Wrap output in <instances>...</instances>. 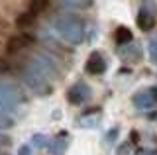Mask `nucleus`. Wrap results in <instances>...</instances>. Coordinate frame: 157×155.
<instances>
[{
	"instance_id": "f257e3e1",
	"label": "nucleus",
	"mask_w": 157,
	"mask_h": 155,
	"mask_svg": "<svg viewBox=\"0 0 157 155\" xmlns=\"http://www.w3.org/2000/svg\"><path fill=\"white\" fill-rule=\"evenodd\" d=\"M55 30L65 41L78 45L85 37V24L75 14H63L55 20Z\"/></svg>"
},
{
	"instance_id": "f03ea898",
	"label": "nucleus",
	"mask_w": 157,
	"mask_h": 155,
	"mask_svg": "<svg viewBox=\"0 0 157 155\" xmlns=\"http://www.w3.org/2000/svg\"><path fill=\"white\" fill-rule=\"evenodd\" d=\"M134 104L137 108H151V106L157 104V89H147L144 93L136 94Z\"/></svg>"
},
{
	"instance_id": "7ed1b4c3",
	"label": "nucleus",
	"mask_w": 157,
	"mask_h": 155,
	"mask_svg": "<svg viewBox=\"0 0 157 155\" xmlns=\"http://www.w3.org/2000/svg\"><path fill=\"white\" fill-rule=\"evenodd\" d=\"M29 43H33V37L28 36V33H20V36H14V37L8 40L6 51L8 53H18V51H22L26 45H29Z\"/></svg>"
},
{
	"instance_id": "20e7f679",
	"label": "nucleus",
	"mask_w": 157,
	"mask_h": 155,
	"mask_svg": "<svg viewBox=\"0 0 157 155\" xmlns=\"http://www.w3.org/2000/svg\"><path fill=\"white\" fill-rule=\"evenodd\" d=\"M88 96H90V89H88L85 83H77L69 90V100H71L73 104H82L85 100H88Z\"/></svg>"
},
{
	"instance_id": "39448f33",
	"label": "nucleus",
	"mask_w": 157,
	"mask_h": 155,
	"mask_svg": "<svg viewBox=\"0 0 157 155\" xmlns=\"http://www.w3.org/2000/svg\"><path fill=\"white\" fill-rule=\"evenodd\" d=\"M86 71L90 73V75H102V73L106 71L104 57H102L100 53H92V55L88 57V61H86Z\"/></svg>"
},
{
	"instance_id": "423d86ee",
	"label": "nucleus",
	"mask_w": 157,
	"mask_h": 155,
	"mask_svg": "<svg viewBox=\"0 0 157 155\" xmlns=\"http://www.w3.org/2000/svg\"><path fill=\"white\" fill-rule=\"evenodd\" d=\"M137 28L140 30H144V32H149L151 28L155 26V16L151 14L149 10H145V8H141L140 14H137Z\"/></svg>"
},
{
	"instance_id": "0eeeda50",
	"label": "nucleus",
	"mask_w": 157,
	"mask_h": 155,
	"mask_svg": "<svg viewBox=\"0 0 157 155\" xmlns=\"http://www.w3.org/2000/svg\"><path fill=\"white\" fill-rule=\"evenodd\" d=\"M114 40H116V43L118 45H128V43H132V40H134V36H132V30L130 28H118L116 30V33H114Z\"/></svg>"
},
{
	"instance_id": "6e6552de",
	"label": "nucleus",
	"mask_w": 157,
	"mask_h": 155,
	"mask_svg": "<svg viewBox=\"0 0 157 155\" xmlns=\"http://www.w3.org/2000/svg\"><path fill=\"white\" fill-rule=\"evenodd\" d=\"M0 102L6 106H14L18 102V94L10 86H0Z\"/></svg>"
},
{
	"instance_id": "1a4fd4ad",
	"label": "nucleus",
	"mask_w": 157,
	"mask_h": 155,
	"mask_svg": "<svg viewBox=\"0 0 157 155\" xmlns=\"http://www.w3.org/2000/svg\"><path fill=\"white\" fill-rule=\"evenodd\" d=\"M33 20H36V16H33L32 12H24V14H20V16H18L16 26L20 28V30H28V28L33 24Z\"/></svg>"
},
{
	"instance_id": "9d476101",
	"label": "nucleus",
	"mask_w": 157,
	"mask_h": 155,
	"mask_svg": "<svg viewBox=\"0 0 157 155\" xmlns=\"http://www.w3.org/2000/svg\"><path fill=\"white\" fill-rule=\"evenodd\" d=\"M49 6V0H32L29 2V12L33 14V16H37V14L45 12Z\"/></svg>"
},
{
	"instance_id": "9b49d317",
	"label": "nucleus",
	"mask_w": 157,
	"mask_h": 155,
	"mask_svg": "<svg viewBox=\"0 0 157 155\" xmlns=\"http://www.w3.org/2000/svg\"><path fill=\"white\" fill-rule=\"evenodd\" d=\"M128 45H130V43H128ZM128 45H124L122 47V55L124 57H128V59H137V57H140V49H137L136 45H132V47H128Z\"/></svg>"
},
{
	"instance_id": "f8f14e48",
	"label": "nucleus",
	"mask_w": 157,
	"mask_h": 155,
	"mask_svg": "<svg viewBox=\"0 0 157 155\" xmlns=\"http://www.w3.org/2000/svg\"><path fill=\"white\" fill-rule=\"evenodd\" d=\"M65 6H71V8H85L90 4V0H61Z\"/></svg>"
},
{
	"instance_id": "ddd939ff",
	"label": "nucleus",
	"mask_w": 157,
	"mask_h": 155,
	"mask_svg": "<svg viewBox=\"0 0 157 155\" xmlns=\"http://www.w3.org/2000/svg\"><path fill=\"white\" fill-rule=\"evenodd\" d=\"M10 71V63L6 59H0V73H8Z\"/></svg>"
},
{
	"instance_id": "4468645a",
	"label": "nucleus",
	"mask_w": 157,
	"mask_h": 155,
	"mask_svg": "<svg viewBox=\"0 0 157 155\" xmlns=\"http://www.w3.org/2000/svg\"><path fill=\"white\" fill-rule=\"evenodd\" d=\"M63 145H65V143H63V142H55V153L59 155V153H61V149H63Z\"/></svg>"
},
{
	"instance_id": "2eb2a0df",
	"label": "nucleus",
	"mask_w": 157,
	"mask_h": 155,
	"mask_svg": "<svg viewBox=\"0 0 157 155\" xmlns=\"http://www.w3.org/2000/svg\"><path fill=\"white\" fill-rule=\"evenodd\" d=\"M22 155H28V147H22Z\"/></svg>"
}]
</instances>
